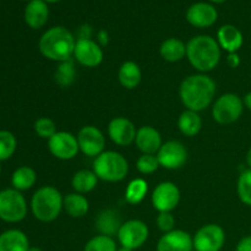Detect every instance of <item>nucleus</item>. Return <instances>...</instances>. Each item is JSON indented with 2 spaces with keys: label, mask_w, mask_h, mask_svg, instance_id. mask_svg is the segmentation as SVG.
Masks as SVG:
<instances>
[{
  "label": "nucleus",
  "mask_w": 251,
  "mask_h": 251,
  "mask_svg": "<svg viewBox=\"0 0 251 251\" xmlns=\"http://www.w3.org/2000/svg\"><path fill=\"white\" fill-rule=\"evenodd\" d=\"M186 109L201 112L210 107L216 95V82L206 74H196L184 78L179 90Z\"/></svg>",
  "instance_id": "obj_1"
},
{
  "label": "nucleus",
  "mask_w": 251,
  "mask_h": 251,
  "mask_svg": "<svg viewBox=\"0 0 251 251\" xmlns=\"http://www.w3.org/2000/svg\"><path fill=\"white\" fill-rule=\"evenodd\" d=\"M76 39L65 27H51L43 33L38 43L39 51L49 60L63 61L71 59L75 50Z\"/></svg>",
  "instance_id": "obj_2"
},
{
  "label": "nucleus",
  "mask_w": 251,
  "mask_h": 251,
  "mask_svg": "<svg viewBox=\"0 0 251 251\" xmlns=\"http://www.w3.org/2000/svg\"><path fill=\"white\" fill-rule=\"evenodd\" d=\"M186 58L201 74L208 73L220 63L221 47L212 37L196 36L186 44Z\"/></svg>",
  "instance_id": "obj_3"
},
{
  "label": "nucleus",
  "mask_w": 251,
  "mask_h": 251,
  "mask_svg": "<svg viewBox=\"0 0 251 251\" xmlns=\"http://www.w3.org/2000/svg\"><path fill=\"white\" fill-rule=\"evenodd\" d=\"M64 198L54 186H42L34 193L31 200V210L41 222H53L63 210Z\"/></svg>",
  "instance_id": "obj_4"
},
{
  "label": "nucleus",
  "mask_w": 251,
  "mask_h": 251,
  "mask_svg": "<svg viewBox=\"0 0 251 251\" xmlns=\"http://www.w3.org/2000/svg\"><path fill=\"white\" fill-rule=\"evenodd\" d=\"M93 172L100 180L115 183L126 176L129 163L119 152L104 151L96 157L93 162Z\"/></svg>",
  "instance_id": "obj_5"
},
{
  "label": "nucleus",
  "mask_w": 251,
  "mask_h": 251,
  "mask_svg": "<svg viewBox=\"0 0 251 251\" xmlns=\"http://www.w3.org/2000/svg\"><path fill=\"white\" fill-rule=\"evenodd\" d=\"M27 215L26 199L16 189L0 191V220L7 223H17Z\"/></svg>",
  "instance_id": "obj_6"
},
{
  "label": "nucleus",
  "mask_w": 251,
  "mask_h": 251,
  "mask_svg": "<svg viewBox=\"0 0 251 251\" xmlns=\"http://www.w3.org/2000/svg\"><path fill=\"white\" fill-rule=\"evenodd\" d=\"M243 109V100L237 95L226 93L221 96L213 104L212 117L218 124H232L242 117Z\"/></svg>",
  "instance_id": "obj_7"
},
{
  "label": "nucleus",
  "mask_w": 251,
  "mask_h": 251,
  "mask_svg": "<svg viewBox=\"0 0 251 251\" xmlns=\"http://www.w3.org/2000/svg\"><path fill=\"white\" fill-rule=\"evenodd\" d=\"M149 235L150 230L146 223L140 220H130L123 223L117 237L123 248L134 251L147 242Z\"/></svg>",
  "instance_id": "obj_8"
},
{
  "label": "nucleus",
  "mask_w": 251,
  "mask_h": 251,
  "mask_svg": "<svg viewBox=\"0 0 251 251\" xmlns=\"http://www.w3.org/2000/svg\"><path fill=\"white\" fill-rule=\"evenodd\" d=\"M195 251H221L226 243V233L221 226L206 225L193 238Z\"/></svg>",
  "instance_id": "obj_9"
},
{
  "label": "nucleus",
  "mask_w": 251,
  "mask_h": 251,
  "mask_svg": "<svg viewBox=\"0 0 251 251\" xmlns=\"http://www.w3.org/2000/svg\"><path fill=\"white\" fill-rule=\"evenodd\" d=\"M48 149L55 158L61 161L75 158L80 151L77 137L66 131H58L50 137L48 140Z\"/></svg>",
  "instance_id": "obj_10"
},
{
  "label": "nucleus",
  "mask_w": 251,
  "mask_h": 251,
  "mask_svg": "<svg viewBox=\"0 0 251 251\" xmlns=\"http://www.w3.org/2000/svg\"><path fill=\"white\" fill-rule=\"evenodd\" d=\"M152 205L158 212H172L180 201V190L172 181L158 184L152 193Z\"/></svg>",
  "instance_id": "obj_11"
},
{
  "label": "nucleus",
  "mask_w": 251,
  "mask_h": 251,
  "mask_svg": "<svg viewBox=\"0 0 251 251\" xmlns=\"http://www.w3.org/2000/svg\"><path fill=\"white\" fill-rule=\"evenodd\" d=\"M77 142L80 151L88 157H97L104 152L105 137L98 127L93 125L83 126L77 134Z\"/></svg>",
  "instance_id": "obj_12"
},
{
  "label": "nucleus",
  "mask_w": 251,
  "mask_h": 251,
  "mask_svg": "<svg viewBox=\"0 0 251 251\" xmlns=\"http://www.w3.org/2000/svg\"><path fill=\"white\" fill-rule=\"evenodd\" d=\"M159 166L166 169H179L188 159V151L180 141L172 140L161 146L157 152Z\"/></svg>",
  "instance_id": "obj_13"
},
{
  "label": "nucleus",
  "mask_w": 251,
  "mask_h": 251,
  "mask_svg": "<svg viewBox=\"0 0 251 251\" xmlns=\"http://www.w3.org/2000/svg\"><path fill=\"white\" fill-rule=\"evenodd\" d=\"M74 56L81 65L86 68H96L103 60L102 47L91 38H78L76 41Z\"/></svg>",
  "instance_id": "obj_14"
},
{
  "label": "nucleus",
  "mask_w": 251,
  "mask_h": 251,
  "mask_svg": "<svg viewBox=\"0 0 251 251\" xmlns=\"http://www.w3.org/2000/svg\"><path fill=\"white\" fill-rule=\"evenodd\" d=\"M137 130L132 122L123 117H117L110 120L108 125V135L110 140L118 146H129L136 139Z\"/></svg>",
  "instance_id": "obj_15"
},
{
  "label": "nucleus",
  "mask_w": 251,
  "mask_h": 251,
  "mask_svg": "<svg viewBox=\"0 0 251 251\" xmlns=\"http://www.w3.org/2000/svg\"><path fill=\"white\" fill-rule=\"evenodd\" d=\"M193 237L188 232L174 229L164 233L157 243V251H193Z\"/></svg>",
  "instance_id": "obj_16"
},
{
  "label": "nucleus",
  "mask_w": 251,
  "mask_h": 251,
  "mask_svg": "<svg viewBox=\"0 0 251 251\" xmlns=\"http://www.w3.org/2000/svg\"><path fill=\"white\" fill-rule=\"evenodd\" d=\"M217 10L207 2H196L186 11V20L193 26L199 28L210 27L217 21Z\"/></svg>",
  "instance_id": "obj_17"
},
{
  "label": "nucleus",
  "mask_w": 251,
  "mask_h": 251,
  "mask_svg": "<svg viewBox=\"0 0 251 251\" xmlns=\"http://www.w3.org/2000/svg\"><path fill=\"white\" fill-rule=\"evenodd\" d=\"M135 144L142 154H157L163 142L158 130L147 125L137 130Z\"/></svg>",
  "instance_id": "obj_18"
},
{
  "label": "nucleus",
  "mask_w": 251,
  "mask_h": 251,
  "mask_svg": "<svg viewBox=\"0 0 251 251\" xmlns=\"http://www.w3.org/2000/svg\"><path fill=\"white\" fill-rule=\"evenodd\" d=\"M48 17L49 9L44 0H31L25 9V21L33 29L43 27L48 21Z\"/></svg>",
  "instance_id": "obj_19"
},
{
  "label": "nucleus",
  "mask_w": 251,
  "mask_h": 251,
  "mask_svg": "<svg viewBox=\"0 0 251 251\" xmlns=\"http://www.w3.org/2000/svg\"><path fill=\"white\" fill-rule=\"evenodd\" d=\"M218 44L228 53H237L243 46V34L233 25H225L217 32Z\"/></svg>",
  "instance_id": "obj_20"
},
{
  "label": "nucleus",
  "mask_w": 251,
  "mask_h": 251,
  "mask_svg": "<svg viewBox=\"0 0 251 251\" xmlns=\"http://www.w3.org/2000/svg\"><path fill=\"white\" fill-rule=\"evenodd\" d=\"M29 242L22 230L9 229L0 234V251H28Z\"/></svg>",
  "instance_id": "obj_21"
},
{
  "label": "nucleus",
  "mask_w": 251,
  "mask_h": 251,
  "mask_svg": "<svg viewBox=\"0 0 251 251\" xmlns=\"http://www.w3.org/2000/svg\"><path fill=\"white\" fill-rule=\"evenodd\" d=\"M122 221L119 215L114 210H104L98 215L96 218V228L102 235L107 237H114L118 235L120 227H122Z\"/></svg>",
  "instance_id": "obj_22"
},
{
  "label": "nucleus",
  "mask_w": 251,
  "mask_h": 251,
  "mask_svg": "<svg viewBox=\"0 0 251 251\" xmlns=\"http://www.w3.org/2000/svg\"><path fill=\"white\" fill-rule=\"evenodd\" d=\"M118 78L123 87H125L126 90H134L141 82V69L135 61H125L119 68Z\"/></svg>",
  "instance_id": "obj_23"
},
{
  "label": "nucleus",
  "mask_w": 251,
  "mask_h": 251,
  "mask_svg": "<svg viewBox=\"0 0 251 251\" xmlns=\"http://www.w3.org/2000/svg\"><path fill=\"white\" fill-rule=\"evenodd\" d=\"M63 208L71 217L81 218L88 212L90 203H88V200L82 194L71 193L64 198Z\"/></svg>",
  "instance_id": "obj_24"
},
{
  "label": "nucleus",
  "mask_w": 251,
  "mask_h": 251,
  "mask_svg": "<svg viewBox=\"0 0 251 251\" xmlns=\"http://www.w3.org/2000/svg\"><path fill=\"white\" fill-rule=\"evenodd\" d=\"M161 56L169 63H176L186 56V46L178 38H168L161 44Z\"/></svg>",
  "instance_id": "obj_25"
},
{
  "label": "nucleus",
  "mask_w": 251,
  "mask_h": 251,
  "mask_svg": "<svg viewBox=\"0 0 251 251\" xmlns=\"http://www.w3.org/2000/svg\"><path fill=\"white\" fill-rule=\"evenodd\" d=\"M178 126L179 130L185 136H195L200 132L201 127H202V120H201V117L198 112L186 109L179 117Z\"/></svg>",
  "instance_id": "obj_26"
},
{
  "label": "nucleus",
  "mask_w": 251,
  "mask_h": 251,
  "mask_svg": "<svg viewBox=\"0 0 251 251\" xmlns=\"http://www.w3.org/2000/svg\"><path fill=\"white\" fill-rule=\"evenodd\" d=\"M98 176H96V173L93 171H88V169H82V171H78L77 173H75V176H73V188L76 193L78 194H87L90 191H92L93 189L97 186Z\"/></svg>",
  "instance_id": "obj_27"
},
{
  "label": "nucleus",
  "mask_w": 251,
  "mask_h": 251,
  "mask_svg": "<svg viewBox=\"0 0 251 251\" xmlns=\"http://www.w3.org/2000/svg\"><path fill=\"white\" fill-rule=\"evenodd\" d=\"M37 174L31 167L22 166L17 168L16 171L12 173L11 176V184L14 189L19 191L28 190L32 186L36 184Z\"/></svg>",
  "instance_id": "obj_28"
},
{
  "label": "nucleus",
  "mask_w": 251,
  "mask_h": 251,
  "mask_svg": "<svg viewBox=\"0 0 251 251\" xmlns=\"http://www.w3.org/2000/svg\"><path fill=\"white\" fill-rule=\"evenodd\" d=\"M149 191V184L145 179L137 178L130 181L125 190V199L130 205H137L141 202Z\"/></svg>",
  "instance_id": "obj_29"
},
{
  "label": "nucleus",
  "mask_w": 251,
  "mask_h": 251,
  "mask_svg": "<svg viewBox=\"0 0 251 251\" xmlns=\"http://www.w3.org/2000/svg\"><path fill=\"white\" fill-rule=\"evenodd\" d=\"M75 76L76 69L75 65H74V61L71 59L63 61V63H59L58 69H56L55 74H54L56 83L63 86V87L70 86L75 81Z\"/></svg>",
  "instance_id": "obj_30"
},
{
  "label": "nucleus",
  "mask_w": 251,
  "mask_h": 251,
  "mask_svg": "<svg viewBox=\"0 0 251 251\" xmlns=\"http://www.w3.org/2000/svg\"><path fill=\"white\" fill-rule=\"evenodd\" d=\"M117 243L112 237L107 235H96L87 242L83 251H117Z\"/></svg>",
  "instance_id": "obj_31"
},
{
  "label": "nucleus",
  "mask_w": 251,
  "mask_h": 251,
  "mask_svg": "<svg viewBox=\"0 0 251 251\" xmlns=\"http://www.w3.org/2000/svg\"><path fill=\"white\" fill-rule=\"evenodd\" d=\"M17 141L14 134L7 130H0V162L9 159L16 151Z\"/></svg>",
  "instance_id": "obj_32"
},
{
  "label": "nucleus",
  "mask_w": 251,
  "mask_h": 251,
  "mask_svg": "<svg viewBox=\"0 0 251 251\" xmlns=\"http://www.w3.org/2000/svg\"><path fill=\"white\" fill-rule=\"evenodd\" d=\"M238 195L243 203L251 206V168L244 171L238 179Z\"/></svg>",
  "instance_id": "obj_33"
},
{
  "label": "nucleus",
  "mask_w": 251,
  "mask_h": 251,
  "mask_svg": "<svg viewBox=\"0 0 251 251\" xmlns=\"http://www.w3.org/2000/svg\"><path fill=\"white\" fill-rule=\"evenodd\" d=\"M34 131L42 139L49 140L56 134V126L55 123L49 118H39L36 123H34Z\"/></svg>",
  "instance_id": "obj_34"
},
{
  "label": "nucleus",
  "mask_w": 251,
  "mask_h": 251,
  "mask_svg": "<svg viewBox=\"0 0 251 251\" xmlns=\"http://www.w3.org/2000/svg\"><path fill=\"white\" fill-rule=\"evenodd\" d=\"M137 171L142 174H152L159 168L157 154H142L136 162Z\"/></svg>",
  "instance_id": "obj_35"
},
{
  "label": "nucleus",
  "mask_w": 251,
  "mask_h": 251,
  "mask_svg": "<svg viewBox=\"0 0 251 251\" xmlns=\"http://www.w3.org/2000/svg\"><path fill=\"white\" fill-rule=\"evenodd\" d=\"M157 227L159 230L163 233H168L174 230V226H176V218L172 215V212H159L156 218Z\"/></svg>",
  "instance_id": "obj_36"
},
{
  "label": "nucleus",
  "mask_w": 251,
  "mask_h": 251,
  "mask_svg": "<svg viewBox=\"0 0 251 251\" xmlns=\"http://www.w3.org/2000/svg\"><path fill=\"white\" fill-rule=\"evenodd\" d=\"M235 251H251V235L244 237L238 243Z\"/></svg>",
  "instance_id": "obj_37"
},
{
  "label": "nucleus",
  "mask_w": 251,
  "mask_h": 251,
  "mask_svg": "<svg viewBox=\"0 0 251 251\" xmlns=\"http://www.w3.org/2000/svg\"><path fill=\"white\" fill-rule=\"evenodd\" d=\"M227 63L230 68H238L240 64V59L239 55L237 53H229L228 54V58H227Z\"/></svg>",
  "instance_id": "obj_38"
},
{
  "label": "nucleus",
  "mask_w": 251,
  "mask_h": 251,
  "mask_svg": "<svg viewBox=\"0 0 251 251\" xmlns=\"http://www.w3.org/2000/svg\"><path fill=\"white\" fill-rule=\"evenodd\" d=\"M107 43H108V33L107 31L102 29V31H100V33H98V44L102 47V46H105Z\"/></svg>",
  "instance_id": "obj_39"
},
{
  "label": "nucleus",
  "mask_w": 251,
  "mask_h": 251,
  "mask_svg": "<svg viewBox=\"0 0 251 251\" xmlns=\"http://www.w3.org/2000/svg\"><path fill=\"white\" fill-rule=\"evenodd\" d=\"M244 103L245 105H247V107L251 110V92L248 93V95L244 97Z\"/></svg>",
  "instance_id": "obj_40"
},
{
  "label": "nucleus",
  "mask_w": 251,
  "mask_h": 251,
  "mask_svg": "<svg viewBox=\"0 0 251 251\" xmlns=\"http://www.w3.org/2000/svg\"><path fill=\"white\" fill-rule=\"evenodd\" d=\"M247 162H248V164H249V167L251 168V149L249 150V152H248V154H247Z\"/></svg>",
  "instance_id": "obj_41"
},
{
  "label": "nucleus",
  "mask_w": 251,
  "mask_h": 251,
  "mask_svg": "<svg viewBox=\"0 0 251 251\" xmlns=\"http://www.w3.org/2000/svg\"><path fill=\"white\" fill-rule=\"evenodd\" d=\"M28 251H43L41 248H37V247H29Z\"/></svg>",
  "instance_id": "obj_42"
},
{
  "label": "nucleus",
  "mask_w": 251,
  "mask_h": 251,
  "mask_svg": "<svg viewBox=\"0 0 251 251\" xmlns=\"http://www.w3.org/2000/svg\"><path fill=\"white\" fill-rule=\"evenodd\" d=\"M117 251H132V250H130V249H126V248H119V249H118Z\"/></svg>",
  "instance_id": "obj_43"
},
{
  "label": "nucleus",
  "mask_w": 251,
  "mask_h": 251,
  "mask_svg": "<svg viewBox=\"0 0 251 251\" xmlns=\"http://www.w3.org/2000/svg\"><path fill=\"white\" fill-rule=\"evenodd\" d=\"M46 2H56V1H60V0H44Z\"/></svg>",
  "instance_id": "obj_44"
},
{
  "label": "nucleus",
  "mask_w": 251,
  "mask_h": 251,
  "mask_svg": "<svg viewBox=\"0 0 251 251\" xmlns=\"http://www.w3.org/2000/svg\"><path fill=\"white\" fill-rule=\"evenodd\" d=\"M211 1H213V2H225L226 0H211Z\"/></svg>",
  "instance_id": "obj_45"
},
{
  "label": "nucleus",
  "mask_w": 251,
  "mask_h": 251,
  "mask_svg": "<svg viewBox=\"0 0 251 251\" xmlns=\"http://www.w3.org/2000/svg\"><path fill=\"white\" fill-rule=\"evenodd\" d=\"M0 173H1V164H0Z\"/></svg>",
  "instance_id": "obj_46"
}]
</instances>
